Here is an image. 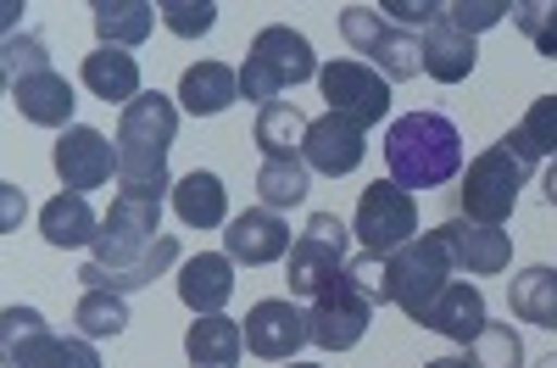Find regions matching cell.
Returning a JSON list of instances; mask_svg holds the SVG:
<instances>
[{
    "mask_svg": "<svg viewBox=\"0 0 557 368\" xmlns=\"http://www.w3.org/2000/svg\"><path fill=\"white\" fill-rule=\"evenodd\" d=\"M385 168L401 191H435L462 168V134L446 112H407L385 128Z\"/></svg>",
    "mask_w": 557,
    "mask_h": 368,
    "instance_id": "6da1fadb",
    "label": "cell"
},
{
    "mask_svg": "<svg viewBox=\"0 0 557 368\" xmlns=\"http://www.w3.org/2000/svg\"><path fill=\"white\" fill-rule=\"evenodd\" d=\"M307 78H318V57H312L307 34L273 23V28H262L251 39V57L240 68V96L257 101V107H268V101H278L285 89H296Z\"/></svg>",
    "mask_w": 557,
    "mask_h": 368,
    "instance_id": "7a4b0ae2",
    "label": "cell"
},
{
    "mask_svg": "<svg viewBox=\"0 0 557 368\" xmlns=\"http://www.w3.org/2000/svg\"><path fill=\"white\" fill-rule=\"evenodd\" d=\"M0 346H7V368H107L96 341L57 335L34 307L0 312Z\"/></svg>",
    "mask_w": 557,
    "mask_h": 368,
    "instance_id": "3957f363",
    "label": "cell"
},
{
    "mask_svg": "<svg viewBox=\"0 0 557 368\" xmlns=\"http://www.w3.org/2000/svg\"><path fill=\"white\" fill-rule=\"evenodd\" d=\"M341 34L351 51L396 84V78H418L424 73V34H412V28H396L380 7H346L341 12Z\"/></svg>",
    "mask_w": 557,
    "mask_h": 368,
    "instance_id": "277c9868",
    "label": "cell"
},
{
    "mask_svg": "<svg viewBox=\"0 0 557 368\" xmlns=\"http://www.w3.org/2000/svg\"><path fill=\"white\" fill-rule=\"evenodd\" d=\"M385 268H391V307H401L412 324H424L441 291L451 285V257H446L441 235L430 229V235L407 241L396 257H385Z\"/></svg>",
    "mask_w": 557,
    "mask_h": 368,
    "instance_id": "5b68a950",
    "label": "cell"
},
{
    "mask_svg": "<svg viewBox=\"0 0 557 368\" xmlns=\"http://www.w3.org/2000/svg\"><path fill=\"white\" fill-rule=\"evenodd\" d=\"M524 179H530V168L507 151V140H496L491 151H480V157L469 162V173H462V212H457V218L507 229V218H513V207H519Z\"/></svg>",
    "mask_w": 557,
    "mask_h": 368,
    "instance_id": "8992f818",
    "label": "cell"
},
{
    "mask_svg": "<svg viewBox=\"0 0 557 368\" xmlns=\"http://www.w3.org/2000/svg\"><path fill=\"white\" fill-rule=\"evenodd\" d=\"M351 229H357L362 252L396 257L407 241H418V201H412V191H401L396 179H374V184L357 196Z\"/></svg>",
    "mask_w": 557,
    "mask_h": 368,
    "instance_id": "52a82bcc",
    "label": "cell"
},
{
    "mask_svg": "<svg viewBox=\"0 0 557 368\" xmlns=\"http://www.w3.org/2000/svg\"><path fill=\"white\" fill-rule=\"evenodd\" d=\"M346 246H351L346 241V223L335 212H312L307 229L296 235V246H290V273H285L290 296H318L323 285L335 280V273H346V262H351Z\"/></svg>",
    "mask_w": 557,
    "mask_h": 368,
    "instance_id": "ba28073f",
    "label": "cell"
},
{
    "mask_svg": "<svg viewBox=\"0 0 557 368\" xmlns=\"http://www.w3.org/2000/svg\"><path fill=\"white\" fill-rule=\"evenodd\" d=\"M368 318H374V302H368L346 273H335L307 307V330H312V346L323 352H351L362 335H368Z\"/></svg>",
    "mask_w": 557,
    "mask_h": 368,
    "instance_id": "9c48e42d",
    "label": "cell"
},
{
    "mask_svg": "<svg viewBox=\"0 0 557 368\" xmlns=\"http://www.w3.org/2000/svg\"><path fill=\"white\" fill-rule=\"evenodd\" d=\"M318 89H323V101H330V112H341L362 128H374L391 112V78L368 62H323Z\"/></svg>",
    "mask_w": 557,
    "mask_h": 368,
    "instance_id": "30bf717a",
    "label": "cell"
},
{
    "mask_svg": "<svg viewBox=\"0 0 557 368\" xmlns=\"http://www.w3.org/2000/svg\"><path fill=\"white\" fill-rule=\"evenodd\" d=\"M246 352L262 357V363H296V352L312 341L307 330V312L290 302V296H273V302H257L246 312Z\"/></svg>",
    "mask_w": 557,
    "mask_h": 368,
    "instance_id": "8fae6325",
    "label": "cell"
},
{
    "mask_svg": "<svg viewBox=\"0 0 557 368\" xmlns=\"http://www.w3.org/2000/svg\"><path fill=\"white\" fill-rule=\"evenodd\" d=\"M51 162H57V179H62V191H73V196H84V191H101V184L117 173V146L107 140L101 128H89V123H73L62 140H57V151H51Z\"/></svg>",
    "mask_w": 557,
    "mask_h": 368,
    "instance_id": "7c38bea8",
    "label": "cell"
},
{
    "mask_svg": "<svg viewBox=\"0 0 557 368\" xmlns=\"http://www.w3.org/2000/svg\"><path fill=\"white\" fill-rule=\"evenodd\" d=\"M435 235H441L451 268H457V273H474V280H491V273H502L507 262H513V235H507V229H496V223L446 218Z\"/></svg>",
    "mask_w": 557,
    "mask_h": 368,
    "instance_id": "4fadbf2b",
    "label": "cell"
},
{
    "mask_svg": "<svg viewBox=\"0 0 557 368\" xmlns=\"http://www.w3.org/2000/svg\"><path fill=\"white\" fill-rule=\"evenodd\" d=\"M301 157L312 173H330V179H346L362 157H368V128L341 118V112H323L307 123V140H301Z\"/></svg>",
    "mask_w": 557,
    "mask_h": 368,
    "instance_id": "5bb4252c",
    "label": "cell"
},
{
    "mask_svg": "<svg viewBox=\"0 0 557 368\" xmlns=\"http://www.w3.org/2000/svg\"><path fill=\"white\" fill-rule=\"evenodd\" d=\"M223 246L235 262L246 268H262V262H278V257H290V223L285 212H268V207H246L240 218H228L223 223Z\"/></svg>",
    "mask_w": 557,
    "mask_h": 368,
    "instance_id": "9a60e30c",
    "label": "cell"
},
{
    "mask_svg": "<svg viewBox=\"0 0 557 368\" xmlns=\"http://www.w3.org/2000/svg\"><path fill=\"white\" fill-rule=\"evenodd\" d=\"M173 134H178V101H168L162 89H146V96L128 101L123 118H117V151H157V157H168Z\"/></svg>",
    "mask_w": 557,
    "mask_h": 368,
    "instance_id": "2e32d148",
    "label": "cell"
},
{
    "mask_svg": "<svg viewBox=\"0 0 557 368\" xmlns=\"http://www.w3.org/2000/svg\"><path fill=\"white\" fill-rule=\"evenodd\" d=\"M12 107L28 118V123H39V128H73V112H78V96H73V84L57 73V68H39V73H28V78H17L12 84Z\"/></svg>",
    "mask_w": 557,
    "mask_h": 368,
    "instance_id": "e0dca14e",
    "label": "cell"
},
{
    "mask_svg": "<svg viewBox=\"0 0 557 368\" xmlns=\"http://www.w3.org/2000/svg\"><path fill=\"white\" fill-rule=\"evenodd\" d=\"M178 296H184V307H190L196 318L223 312L228 296H235V257H228V252L190 257V262L178 268Z\"/></svg>",
    "mask_w": 557,
    "mask_h": 368,
    "instance_id": "ac0fdd59",
    "label": "cell"
},
{
    "mask_svg": "<svg viewBox=\"0 0 557 368\" xmlns=\"http://www.w3.org/2000/svg\"><path fill=\"white\" fill-rule=\"evenodd\" d=\"M474 62H480V51H474V34H462L446 12L424 28V73L435 78V84H462L474 73Z\"/></svg>",
    "mask_w": 557,
    "mask_h": 368,
    "instance_id": "d6986e66",
    "label": "cell"
},
{
    "mask_svg": "<svg viewBox=\"0 0 557 368\" xmlns=\"http://www.w3.org/2000/svg\"><path fill=\"white\" fill-rule=\"evenodd\" d=\"M84 89L96 101H112V107H128V101L146 96V89H139V62L128 51H117V45H96V51L84 57Z\"/></svg>",
    "mask_w": 557,
    "mask_h": 368,
    "instance_id": "ffe728a7",
    "label": "cell"
},
{
    "mask_svg": "<svg viewBox=\"0 0 557 368\" xmlns=\"http://www.w3.org/2000/svg\"><path fill=\"white\" fill-rule=\"evenodd\" d=\"M485 324H491V318H485V291L480 285H446L441 302L424 318V330H435L446 341H462V346H474L485 335Z\"/></svg>",
    "mask_w": 557,
    "mask_h": 368,
    "instance_id": "44dd1931",
    "label": "cell"
},
{
    "mask_svg": "<svg viewBox=\"0 0 557 368\" xmlns=\"http://www.w3.org/2000/svg\"><path fill=\"white\" fill-rule=\"evenodd\" d=\"M240 101V73L228 62H190L178 78V107L196 112V118H212L223 107Z\"/></svg>",
    "mask_w": 557,
    "mask_h": 368,
    "instance_id": "7402d4cb",
    "label": "cell"
},
{
    "mask_svg": "<svg viewBox=\"0 0 557 368\" xmlns=\"http://www.w3.org/2000/svg\"><path fill=\"white\" fill-rule=\"evenodd\" d=\"M240 352H246V330L223 312H207L184 330V357H190L196 368H235Z\"/></svg>",
    "mask_w": 557,
    "mask_h": 368,
    "instance_id": "603a6c76",
    "label": "cell"
},
{
    "mask_svg": "<svg viewBox=\"0 0 557 368\" xmlns=\"http://www.w3.org/2000/svg\"><path fill=\"white\" fill-rule=\"evenodd\" d=\"M39 235L51 241V246H62V252H78V246H96L101 241V218H96V207H89L84 196L62 191L57 201H45Z\"/></svg>",
    "mask_w": 557,
    "mask_h": 368,
    "instance_id": "cb8c5ba5",
    "label": "cell"
},
{
    "mask_svg": "<svg viewBox=\"0 0 557 368\" xmlns=\"http://www.w3.org/2000/svg\"><path fill=\"white\" fill-rule=\"evenodd\" d=\"M173 212H178L184 229H218V223H228V191H223V179L207 173V168L184 173L173 184Z\"/></svg>",
    "mask_w": 557,
    "mask_h": 368,
    "instance_id": "d4e9b609",
    "label": "cell"
},
{
    "mask_svg": "<svg viewBox=\"0 0 557 368\" xmlns=\"http://www.w3.org/2000/svg\"><path fill=\"white\" fill-rule=\"evenodd\" d=\"M507 307L530 330H557V268H546V262L519 268L513 285H507Z\"/></svg>",
    "mask_w": 557,
    "mask_h": 368,
    "instance_id": "484cf974",
    "label": "cell"
},
{
    "mask_svg": "<svg viewBox=\"0 0 557 368\" xmlns=\"http://www.w3.org/2000/svg\"><path fill=\"white\" fill-rule=\"evenodd\" d=\"M89 17H96V34L101 45H117V51H128V45H139L151 28H157V7L151 0H96L89 7Z\"/></svg>",
    "mask_w": 557,
    "mask_h": 368,
    "instance_id": "4316f807",
    "label": "cell"
},
{
    "mask_svg": "<svg viewBox=\"0 0 557 368\" xmlns=\"http://www.w3.org/2000/svg\"><path fill=\"white\" fill-rule=\"evenodd\" d=\"M307 184H312V168L307 157H262L257 168V196L268 212H290L307 201Z\"/></svg>",
    "mask_w": 557,
    "mask_h": 368,
    "instance_id": "83f0119b",
    "label": "cell"
},
{
    "mask_svg": "<svg viewBox=\"0 0 557 368\" xmlns=\"http://www.w3.org/2000/svg\"><path fill=\"white\" fill-rule=\"evenodd\" d=\"M502 140H507V151H513L524 168L557 162V96H541V101L524 112V123H519L513 134H502Z\"/></svg>",
    "mask_w": 557,
    "mask_h": 368,
    "instance_id": "f1b7e54d",
    "label": "cell"
},
{
    "mask_svg": "<svg viewBox=\"0 0 557 368\" xmlns=\"http://www.w3.org/2000/svg\"><path fill=\"white\" fill-rule=\"evenodd\" d=\"M117 196L162 207V196H173L168 191V157H157V151H117Z\"/></svg>",
    "mask_w": 557,
    "mask_h": 368,
    "instance_id": "f546056e",
    "label": "cell"
},
{
    "mask_svg": "<svg viewBox=\"0 0 557 368\" xmlns=\"http://www.w3.org/2000/svg\"><path fill=\"white\" fill-rule=\"evenodd\" d=\"M301 140H307L301 107L268 101V107L257 112V146H262V157H301Z\"/></svg>",
    "mask_w": 557,
    "mask_h": 368,
    "instance_id": "4dcf8cb0",
    "label": "cell"
},
{
    "mask_svg": "<svg viewBox=\"0 0 557 368\" xmlns=\"http://www.w3.org/2000/svg\"><path fill=\"white\" fill-rule=\"evenodd\" d=\"M73 330L84 341H112L128 330V296H112V291H84L78 307H73Z\"/></svg>",
    "mask_w": 557,
    "mask_h": 368,
    "instance_id": "1f68e13d",
    "label": "cell"
},
{
    "mask_svg": "<svg viewBox=\"0 0 557 368\" xmlns=\"http://www.w3.org/2000/svg\"><path fill=\"white\" fill-rule=\"evenodd\" d=\"M474 368H524V341L513 324H485V335L469 346Z\"/></svg>",
    "mask_w": 557,
    "mask_h": 368,
    "instance_id": "d6a6232c",
    "label": "cell"
},
{
    "mask_svg": "<svg viewBox=\"0 0 557 368\" xmlns=\"http://www.w3.org/2000/svg\"><path fill=\"white\" fill-rule=\"evenodd\" d=\"M162 23L178 34V39H201L212 23H218V7H212V0H201V7H196V0H162Z\"/></svg>",
    "mask_w": 557,
    "mask_h": 368,
    "instance_id": "836d02e7",
    "label": "cell"
},
{
    "mask_svg": "<svg viewBox=\"0 0 557 368\" xmlns=\"http://www.w3.org/2000/svg\"><path fill=\"white\" fill-rule=\"evenodd\" d=\"M346 280L374 302V307H391V268H385V257H374V252H362V257H351L346 262Z\"/></svg>",
    "mask_w": 557,
    "mask_h": 368,
    "instance_id": "e575fe53",
    "label": "cell"
},
{
    "mask_svg": "<svg viewBox=\"0 0 557 368\" xmlns=\"http://www.w3.org/2000/svg\"><path fill=\"white\" fill-rule=\"evenodd\" d=\"M446 17H451L462 34H480V28H491V23H502V17H513V0H451Z\"/></svg>",
    "mask_w": 557,
    "mask_h": 368,
    "instance_id": "d590c367",
    "label": "cell"
},
{
    "mask_svg": "<svg viewBox=\"0 0 557 368\" xmlns=\"http://www.w3.org/2000/svg\"><path fill=\"white\" fill-rule=\"evenodd\" d=\"M39 68H51V62H45L39 34H7V89H12L17 78L39 73Z\"/></svg>",
    "mask_w": 557,
    "mask_h": 368,
    "instance_id": "8d00e7d4",
    "label": "cell"
},
{
    "mask_svg": "<svg viewBox=\"0 0 557 368\" xmlns=\"http://www.w3.org/2000/svg\"><path fill=\"white\" fill-rule=\"evenodd\" d=\"M380 12H385V17H396V28H412V23H424V28H430L446 7H430V0H424V7H418V0H385Z\"/></svg>",
    "mask_w": 557,
    "mask_h": 368,
    "instance_id": "74e56055",
    "label": "cell"
},
{
    "mask_svg": "<svg viewBox=\"0 0 557 368\" xmlns=\"http://www.w3.org/2000/svg\"><path fill=\"white\" fill-rule=\"evenodd\" d=\"M424 368H474L469 357H435V363H424Z\"/></svg>",
    "mask_w": 557,
    "mask_h": 368,
    "instance_id": "f35d334b",
    "label": "cell"
},
{
    "mask_svg": "<svg viewBox=\"0 0 557 368\" xmlns=\"http://www.w3.org/2000/svg\"><path fill=\"white\" fill-rule=\"evenodd\" d=\"M546 201H552V207H557V162H552V168H546Z\"/></svg>",
    "mask_w": 557,
    "mask_h": 368,
    "instance_id": "ab89813d",
    "label": "cell"
},
{
    "mask_svg": "<svg viewBox=\"0 0 557 368\" xmlns=\"http://www.w3.org/2000/svg\"><path fill=\"white\" fill-rule=\"evenodd\" d=\"M535 368H557V352H552V357H541V363H535Z\"/></svg>",
    "mask_w": 557,
    "mask_h": 368,
    "instance_id": "60d3db41",
    "label": "cell"
},
{
    "mask_svg": "<svg viewBox=\"0 0 557 368\" xmlns=\"http://www.w3.org/2000/svg\"><path fill=\"white\" fill-rule=\"evenodd\" d=\"M285 368H323V363H285Z\"/></svg>",
    "mask_w": 557,
    "mask_h": 368,
    "instance_id": "b9f144b4",
    "label": "cell"
}]
</instances>
